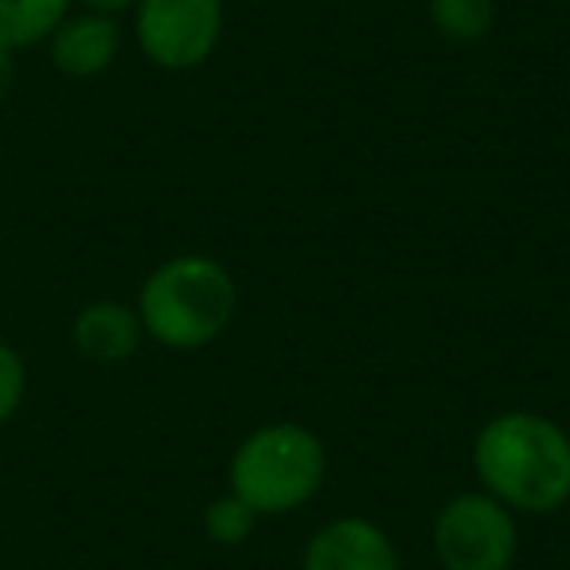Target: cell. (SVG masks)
<instances>
[{
  "label": "cell",
  "mask_w": 570,
  "mask_h": 570,
  "mask_svg": "<svg viewBox=\"0 0 570 570\" xmlns=\"http://www.w3.org/2000/svg\"><path fill=\"white\" fill-rule=\"evenodd\" d=\"M473 465L508 512H559L570 500V438L539 414L492 419L476 434Z\"/></svg>",
  "instance_id": "6da1fadb"
},
{
  "label": "cell",
  "mask_w": 570,
  "mask_h": 570,
  "mask_svg": "<svg viewBox=\"0 0 570 570\" xmlns=\"http://www.w3.org/2000/svg\"><path fill=\"white\" fill-rule=\"evenodd\" d=\"M137 317L145 333L165 348H204L235 317V282L215 258L180 254L149 274Z\"/></svg>",
  "instance_id": "7a4b0ae2"
},
{
  "label": "cell",
  "mask_w": 570,
  "mask_h": 570,
  "mask_svg": "<svg viewBox=\"0 0 570 570\" xmlns=\"http://www.w3.org/2000/svg\"><path fill=\"white\" fill-rule=\"evenodd\" d=\"M325 481V445L313 430L277 422L238 445L230 461V492L258 515H282L317 497Z\"/></svg>",
  "instance_id": "3957f363"
},
{
  "label": "cell",
  "mask_w": 570,
  "mask_h": 570,
  "mask_svg": "<svg viewBox=\"0 0 570 570\" xmlns=\"http://www.w3.org/2000/svg\"><path fill=\"white\" fill-rule=\"evenodd\" d=\"M434 551L442 570H508L515 559V520L489 492H461L438 512Z\"/></svg>",
  "instance_id": "277c9868"
},
{
  "label": "cell",
  "mask_w": 570,
  "mask_h": 570,
  "mask_svg": "<svg viewBox=\"0 0 570 570\" xmlns=\"http://www.w3.org/2000/svg\"><path fill=\"white\" fill-rule=\"evenodd\" d=\"M223 36V0H141L137 40L157 67L191 71Z\"/></svg>",
  "instance_id": "5b68a950"
},
{
  "label": "cell",
  "mask_w": 570,
  "mask_h": 570,
  "mask_svg": "<svg viewBox=\"0 0 570 570\" xmlns=\"http://www.w3.org/2000/svg\"><path fill=\"white\" fill-rule=\"evenodd\" d=\"M305 570H399V554L372 520H333L305 547Z\"/></svg>",
  "instance_id": "8992f818"
},
{
  "label": "cell",
  "mask_w": 570,
  "mask_h": 570,
  "mask_svg": "<svg viewBox=\"0 0 570 570\" xmlns=\"http://www.w3.org/2000/svg\"><path fill=\"white\" fill-rule=\"evenodd\" d=\"M121 48V32L106 12L67 20L51 32V59L71 79H95L114 63Z\"/></svg>",
  "instance_id": "52a82bcc"
},
{
  "label": "cell",
  "mask_w": 570,
  "mask_h": 570,
  "mask_svg": "<svg viewBox=\"0 0 570 570\" xmlns=\"http://www.w3.org/2000/svg\"><path fill=\"white\" fill-rule=\"evenodd\" d=\"M75 348L95 364H121L141 348V317L118 302H95L75 317Z\"/></svg>",
  "instance_id": "ba28073f"
},
{
  "label": "cell",
  "mask_w": 570,
  "mask_h": 570,
  "mask_svg": "<svg viewBox=\"0 0 570 570\" xmlns=\"http://www.w3.org/2000/svg\"><path fill=\"white\" fill-rule=\"evenodd\" d=\"M67 0H0V43L28 48L63 24Z\"/></svg>",
  "instance_id": "9c48e42d"
},
{
  "label": "cell",
  "mask_w": 570,
  "mask_h": 570,
  "mask_svg": "<svg viewBox=\"0 0 570 570\" xmlns=\"http://www.w3.org/2000/svg\"><path fill=\"white\" fill-rule=\"evenodd\" d=\"M492 0H430V20L453 43H476L492 32Z\"/></svg>",
  "instance_id": "30bf717a"
},
{
  "label": "cell",
  "mask_w": 570,
  "mask_h": 570,
  "mask_svg": "<svg viewBox=\"0 0 570 570\" xmlns=\"http://www.w3.org/2000/svg\"><path fill=\"white\" fill-rule=\"evenodd\" d=\"M254 520H258V512H254L246 500H238L235 492H227V497H219V500H212V504H207L204 528H207V535H212L215 543L235 547L254 531Z\"/></svg>",
  "instance_id": "8fae6325"
},
{
  "label": "cell",
  "mask_w": 570,
  "mask_h": 570,
  "mask_svg": "<svg viewBox=\"0 0 570 570\" xmlns=\"http://www.w3.org/2000/svg\"><path fill=\"white\" fill-rule=\"evenodd\" d=\"M24 360L0 341V422H9L17 414L20 399H24Z\"/></svg>",
  "instance_id": "7c38bea8"
},
{
  "label": "cell",
  "mask_w": 570,
  "mask_h": 570,
  "mask_svg": "<svg viewBox=\"0 0 570 570\" xmlns=\"http://www.w3.org/2000/svg\"><path fill=\"white\" fill-rule=\"evenodd\" d=\"M12 79H17V63H12V48H4L0 43V102H4V95L12 90Z\"/></svg>",
  "instance_id": "4fadbf2b"
},
{
  "label": "cell",
  "mask_w": 570,
  "mask_h": 570,
  "mask_svg": "<svg viewBox=\"0 0 570 570\" xmlns=\"http://www.w3.org/2000/svg\"><path fill=\"white\" fill-rule=\"evenodd\" d=\"M90 9H98V12H121V9H129L134 0H87Z\"/></svg>",
  "instance_id": "5bb4252c"
}]
</instances>
